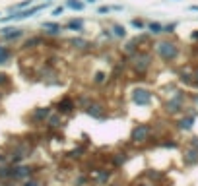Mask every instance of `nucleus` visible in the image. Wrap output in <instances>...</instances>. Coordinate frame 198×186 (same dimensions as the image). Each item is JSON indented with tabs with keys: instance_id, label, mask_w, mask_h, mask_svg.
Segmentation results:
<instances>
[{
	"instance_id": "f257e3e1",
	"label": "nucleus",
	"mask_w": 198,
	"mask_h": 186,
	"mask_svg": "<svg viewBox=\"0 0 198 186\" xmlns=\"http://www.w3.org/2000/svg\"><path fill=\"white\" fill-rule=\"evenodd\" d=\"M188 107V91L187 89H179L175 95L167 97L163 101V112L171 118H179L185 109Z\"/></svg>"
},
{
	"instance_id": "f03ea898",
	"label": "nucleus",
	"mask_w": 198,
	"mask_h": 186,
	"mask_svg": "<svg viewBox=\"0 0 198 186\" xmlns=\"http://www.w3.org/2000/svg\"><path fill=\"white\" fill-rule=\"evenodd\" d=\"M156 128H153V124L150 122H136L134 126H132L130 130V144L132 146H148L152 144V140H156Z\"/></svg>"
},
{
	"instance_id": "7ed1b4c3",
	"label": "nucleus",
	"mask_w": 198,
	"mask_h": 186,
	"mask_svg": "<svg viewBox=\"0 0 198 186\" xmlns=\"http://www.w3.org/2000/svg\"><path fill=\"white\" fill-rule=\"evenodd\" d=\"M152 64H153V54L150 51H142L140 49L138 53L128 56V66H130L132 72H134V76H138V78H144L148 74Z\"/></svg>"
},
{
	"instance_id": "20e7f679",
	"label": "nucleus",
	"mask_w": 198,
	"mask_h": 186,
	"mask_svg": "<svg viewBox=\"0 0 198 186\" xmlns=\"http://www.w3.org/2000/svg\"><path fill=\"white\" fill-rule=\"evenodd\" d=\"M156 54L159 56L161 62L165 64H171L175 62L181 56V47L177 41H171V39H159L156 43Z\"/></svg>"
},
{
	"instance_id": "39448f33",
	"label": "nucleus",
	"mask_w": 198,
	"mask_h": 186,
	"mask_svg": "<svg viewBox=\"0 0 198 186\" xmlns=\"http://www.w3.org/2000/svg\"><path fill=\"white\" fill-rule=\"evenodd\" d=\"M130 103L134 107H150L153 103V91L144 85H138L130 91Z\"/></svg>"
},
{
	"instance_id": "423d86ee",
	"label": "nucleus",
	"mask_w": 198,
	"mask_h": 186,
	"mask_svg": "<svg viewBox=\"0 0 198 186\" xmlns=\"http://www.w3.org/2000/svg\"><path fill=\"white\" fill-rule=\"evenodd\" d=\"M87 175H90V178H91V184H99V186H109L111 180H113V171L103 169V167L93 169Z\"/></svg>"
},
{
	"instance_id": "0eeeda50",
	"label": "nucleus",
	"mask_w": 198,
	"mask_h": 186,
	"mask_svg": "<svg viewBox=\"0 0 198 186\" xmlns=\"http://www.w3.org/2000/svg\"><path fill=\"white\" fill-rule=\"evenodd\" d=\"M76 99H72L70 95H64L62 99H58V103L55 107V111L56 112H60L62 116H70V114H74L76 112Z\"/></svg>"
},
{
	"instance_id": "6e6552de",
	"label": "nucleus",
	"mask_w": 198,
	"mask_h": 186,
	"mask_svg": "<svg viewBox=\"0 0 198 186\" xmlns=\"http://www.w3.org/2000/svg\"><path fill=\"white\" fill-rule=\"evenodd\" d=\"M86 114L90 118H93V120H105L107 116H109V111H107V105L105 103H101V101H95L90 105V109L86 111Z\"/></svg>"
},
{
	"instance_id": "1a4fd4ad",
	"label": "nucleus",
	"mask_w": 198,
	"mask_h": 186,
	"mask_svg": "<svg viewBox=\"0 0 198 186\" xmlns=\"http://www.w3.org/2000/svg\"><path fill=\"white\" fill-rule=\"evenodd\" d=\"M49 6V2H45V4H39V6H31V8H27V10H21V12H14L12 16H6L2 21H18V19H25V18H31L33 14H37V12H41L43 8H47Z\"/></svg>"
},
{
	"instance_id": "9d476101",
	"label": "nucleus",
	"mask_w": 198,
	"mask_h": 186,
	"mask_svg": "<svg viewBox=\"0 0 198 186\" xmlns=\"http://www.w3.org/2000/svg\"><path fill=\"white\" fill-rule=\"evenodd\" d=\"M194 124H196V116H192V114H181L179 118H175V128L179 132H185V134L192 132Z\"/></svg>"
},
{
	"instance_id": "9b49d317",
	"label": "nucleus",
	"mask_w": 198,
	"mask_h": 186,
	"mask_svg": "<svg viewBox=\"0 0 198 186\" xmlns=\"http://www.w3.org/2000/svg\"><path fill=\"white\" fill-rule=\"evenodd\" d=\"M181 161H183V165L188 167V169L190 167H198V149L185 146L181 149Z\"/></svg>"
},
{
	"instance_id": "f8f14e48",
	"label": "nucleus",
	"mask_w": 198,
	"mask_h": 186,
	"mask_svg": "<svg viewBox=\"0 0 198 186\" xmlns=\"http://www.w3.org/2000/svg\"><path fill=\"white\" fill-rule=\"evenodd\" d=\"M130 153L128 151H124V149H117V151H113L111 155H109V161H111V165L115 169H122L126 163L130 161Z\"/></svg>"
},
{
	"instance_id": "ddd939ff",
	"label": "nucleus",
	"mask_w": 198,
	"mask_h": 186,
	"mask_svg": "<svg viewBox=\"0 0 198 186\" xmlns=\"http://www.w3.org/2000/svg\"><path fill=\"white\" fill-rule=\"evenodd\" d=\"M177 80H179L181 85H185V87H196V89H198L196 80H194V72H190V70L181 68L179 74H177Z\"/></svg>"
},
{
	"instance_id": "4468645a",
	"label": "nucleus",
	"mask_w": 198,
	"mask_h": 186,
	"mask_svg": "<svg viewBox=\"0 0 198 186\" xmlns=\"http://www.w3.org/2000/svg\"><path fill=\"white\" fill-rule=\"evenodd\" d=\"M33 169L27 167V165H16L12 167V178H16V180H29V176H31Z\"/></svg>"
},
{
	"instance_id": "2eb2a0df",
	"label": "nucleus",
	"mask_w": 198,
	"mask_h": 186,
	"mask_svg": "<svg viewBox=\"0 0 198 186\" xmlns=\"http://www.w3.org/2000/svg\"><path fill=\"white\" fill-rule=\"evenodd\" d=\"M144 178L150 182H156V184H161L165 180V173L163 171H157V169H146L144 171Z\"/></svg>"
},
{
	"instance_id": "dca6fc26",
	"label": "nucleus",
	"mask_w": 198,
	"mask_h": 186,
	"mask_svg": "<svg viewBox=\"0 0 198 186\" xmlns=\"http://www.w3.org/2000/svg\"><path fill=\"white\" fill-rule=\"evenodd\" d=\"M62 124H64V116H62L60 112H56V111L51 112V116L47 118V122H45V126L51 128V130H58Z\"/></svg>"
},
{
	"instance_id": "f3484780",
	"label": "nucleus",
	"mask_w": 198,
	"mask_h": 186,
	"mask_svg": "<svg viewBox=\"0 0 198 186\" xmlns=\"http://www.w3.org/2000/svg\"><path fill=\"white\" fill-rule=\"evenodd\" d=\"M51 112H53L51 107H39V109H35L31 112V118L35 120V122H47V118L51 116Z\"/></svg>"
},
{
	"instance_id": "a211bd4d",
	"label": "nucleus",
	"mask_w": 198,
	"mask_h": 186,
	"mask_svg": "<svg viewBox=\"0 0 198 186\" xmlns=\"http://www.w3.org/2000/svg\"><path fill=\"white\" fill-rule=\"evenodd\" d=\"M0 35L6 39V41H14V39H20L24 37V29H20V27H4Z\"/></svg>"
},
{
	"instance_id": "6ab92c4d",
	"label": "nucleus",
	"mask_w": 198,
	"mask_h": 186,
	"mask_svg": "<svg viewBox=\"0 0 198 186\" xmlns=\"http://www.w3.org/2000/svg\"><path fill=\"white\" fill-rule=\"evenodd\" d=\"M93 101H95V99L90 95V93H82V95H78V97H76V107H78L80 111H84V112H86L87 109H90V105H91Z\"/></svg>"
},
{
	"instance_id": "aec40b11",
	"label": "nucleus",
	"mask_w": 198,
	"mask_h": 186,
	"mask_svg": "<svg viewBox=\"0 0 198 186\" xmlns=\"http://www.w3.org/2000/svg\"><path fill=\"white\" fill-rule=\"evenodd\" d=\"M70 45L76 49V51H87V49L91 47V43L90 41H86L82 37H74V39H70Z\"/></svg>"
},
{
	"instance_id": "412c9836",
	"label": "nucleus",
	"mask_w": 198,
	"mask_h": 186,
	"mask_svg": "<svg viewBox=\"0 0 198 186\" xmlns=\"http://www.w3.org/2000/svg\"><path fill=\"white\" fill-rule=\"evenodd\" d=\"M43 29H47V35H60V23H56V21H45L43 23Z\"/></svg>"
},
{
	"instance_id": "4be33fe9",
	"label": "nucleus",
	"mask_w": 198,
	"mask_h": 186,
	"mask_svg": "<svg viewBox=\"0 0 198 186\" xmlns=\"http://www.w3.org/2000/svg\"><path fill=\"white\" fill-rule=\"evenodd\" d=\"M111 31H113V37L115 39H126V27L122 23H113L111 25Z\"/></svg>"
},
{
	"instance_id": "5701e85b",
	"label": "nucleus",
	"mask_w": 198,
	"mask_h": 186,
	"mask_svg": "<svg viewBox=\"0 0 198 186\" xmlns=\"http://www.w3.org/2000/svg\"><path fill=\"white\" fill-rule=\"evenodd\" d=\"M157 146L159 147H165V149H179L181 147V144L175 138H165V140H159L157 142Z\"/></svg>"
},
{
	"instance_id": "b1692460",
	"label": "nucleus",
	"mask_w": 198,
	"mask_h": 186,
	"mask_svg": "<svg viewBox=\"0 0 198 186\" xmlns=\"http://www.w3.org/2000/svg\"><path fill=\"white\" fill-rule=\"evenodd\" d=\"M66 27H68L70 31H78V33H82L84 31V19H76V18H72L68 23H66Z\"/></svg>"
},
{
	"instance_id": "393cba45",
	"label": "nucleus",
	"mask_w": 198,
	"mask_h": 186,
	"mask_svg": "<svg viewBox=\"0 0 198 186\" xmlns=\"http://www.w3.org/2000/svg\"><path fill=\"white\" fill-rule=\"evenodd\" d=\"M107 72H103V70H97V72L93 74V78H91V83L93 85H103L105 82H107Z\"/></svg>"
},
{
	"instance_id": "a878e982",
	"label": "nucleus",
	"mask_w": 198,
	"mask_h": 186,
	"mask_svg": "<svg viewBox=\"0 0 198 186\" xmlns=\"http://www.w3.org/2000/svg\"><path fill=\"white\" fill-rule=\"evenodd\" d=\"M90 184H91V178L87 173H82L74 178V186H90Z\"/></svg>"
},
{
	"instance_id": "bb28decb",
	"label": "nucleus",
	"mask_w": 198,
	"mask_h": 186,
	"mask_svg": "<svg viewBox=\"0 0 198 186\" xmlns=\"http://www.w3.org/2000/svg\"><path fill=\"white\" fill-rule=\"evenodd\" d=\"M130 25L134 27V29H138V31H146V29H148V23H146L142 18H132L130 19Z\"/></svg>"
},
{
	"instance_id": "cd10ccee",
	"label": "nucleus",
	"mask_w": 198,
	"mask_h": 186,
	"mask_svg": "<svg viewBox=\"0 0 198 186\" xmlns=\"http://www.w3.org/2000/svg\"><path fill=\"white\" fill-rule=\"evenodd\" d=\"M148 33H150V35H159V33H163V25H161L159 21H150V23H148Z\"/></svg>"
},
{
	"instance_id": "c85d7f7f",
	"label": "nucleus",
	"mask_w": 198,
	"mask_h": 186,
	"mask_svg": "<svg viewBox=\"0 0 198 186\" xmlns=\"http://www.w3.org/2000/svg\"><path fill=\"white\" fill-rule=\"evenodd\" d=\"M66 6H68L70 10L82 12V10L86 8V2H82V0H66Z\"/></svg>"
},
{
	"instance_id": "c756f323",
	"label": "nucleus",
	"mask_w": 198,
	"mask_h": 186,
	"mask_svg": "<svg viewBox=\"0 0 198 186\" xmlns=\"http://www.w3.org/2000/svg\"><path fill=\"white\" fill-rule=\"evenodd\" d=\"M86 151H87L86 146H78V147L72 149V151H68V157H70V159H80V157H82Z\"/></svg>"
},
{
	"instance_id": "7c9ffc66",
	"label": "nucleus",
	"mask_w": 198,
	"mask_h": 186,
	"mask_svg": "<svg viewBox=\"0 0 198 186\" xmlns=\"http://www.w3.org/2000/svg\"><path fill=\"white\" fill-rule=\"evenodd\" d=\"M8 58H10V51H8L6 47L0 45V64H6V62H8Z\"/></svg>"
},
{
	"instance_id": "2f4dec72",
	"label": "nucleus",
	"mask_w": 198,
	"mask_h": 186,
	"mask_svg": "<svg viewBox=\"0 0 198 186\" xmlns=\"http://www.w3.org/2000/svg\"><path fill=\"white\" fill-rule=\"evenodd\" d=\"M130 186H161V184H156V182H150V180H146V178H142V180H134Z\"/></svg>"
},
{
	"instance_id": "473e14b6",
	"label": "nucleus",
	"mask_w": 198,
	"mask_h": 186,
	"mask_svg": "<svg viewBox=\"0 0 198 186\" xmlns=\"http://www.w3.org/2000/svg\"><path fill=\"white\" fill-rule=\"evenodd\" d=\"M188 105H192L198 109V93H192V91H188Z\"/></svg>"
},
{
	"instance_id": "72a5a7b5",
	"label": "nucleus",
	"mask_w": 198,
	"mask_h": 186,
	"mask_svg": "<svg viewBox=\"0 0 198 186\" xmlns=\"http://www.w3.org/2000/svg\"><path fill=\"white\" fill-rule=\"evenodd\" d=\"M12 176V167H0V178H10Z\"/></svg>"
},
{
	"instance_id": "f704fd0d",
	"label": "nucleus",
	"mask_w": 198,
	"mask_h": 186,
	"mask_svg": "<svg viewBox=\"0 0 198 186\" xmlns=\"http://www.w3.org/2000/svg\"><path fill=\"white\" fill-rule=\"evenodd\" d=\"M175 29H177V23H167V25H163V33H165V35L175 33Z\"/></svg>"
},
{
	"instance_id": "c9c22d12",
	"label": "nucleus",
	"mask_w": 198,
	"mask_h": 186,
	"mask_svg": "<svg viewBox=\"0 0 198 186\" xmlns=\"http://www.w3.org/2000/svg\"><path fill=\"white\" fill-rule=\"evenodd\" d=\"M187 146H188V147L198 149V136H190V138L187 140Z\"/></svg>"
},
{
	"instance_id": "e433bc0d",
	"label": "nucleus",
	"mask_w": 198,
	"mask_h": 186,
	"mask_svg": "<svg viewBox=\"0 0 198 186\" xmlns=\"http://www.w3.org/2000/svg\"><path fill=\"white\" fill-rule=\"evenodd\" d=\"M39 43H41V39L33 37V39H29V41L25 43V49H31V47H35V45H39Z\"/></svg>"
},
{
	"instance_id": "4c0bfd02",
	"label": "nucleus",
	"mask_w": 198,
	"mask_h": 186,
	"mask_svg": "<svg viewBox=\"0 0 198 186\" xmlns=\"http://www.w3.org/2000/svg\"><path fill=\"white\" fill-rule=\"evenodd\" d=\"M109 12H113V6H99L97 10V14H109Z\"/></svg>"
},
{
	"instance_id": "58836bf2",
	"label": "nucleus",
	"mask_w": 198,
	"mask_h": 186,
	"mask_svg": "<svg viewBox=\"0 0 198 186\" xmlns=\"http://www.w3.org/2000/svg\"><path fill=\"white\" fill-rule=\"evenodd\" d=\"M24 186H41V182H39V180H35V178H29V180L24 182Z\"/></svg>"
},
{
	"instance_id": "ea45409f",
	"label": "nucleus",
	"mask_w": 198,
	"mask_h": 186,
	"mask_svg": "<svg viewBox=\"0 0 198 186\" xmlns=\"http://www.w3.org/2000/svg\"><path fill=\"white\" fill-rule=\"evenodd\" d=\"M62 12H64V6H56V8L53 10V16H60Z\"/></svg>"
},
{
	"instance_id": "a19ab883",
	"label": "nucleus",
	"mask_w": 198,
	"mask_h": 186,
	"mask_svg": "<svg viewBox=\"0 0 198 186\" xmlns=\"http://www.w3.org/2000/svg\"><path fill=\"white\" fill-rule=\"evenodd\" d=\"M4 83H8V76H6V74H0V85H4Z\"/></svg>"
},
{
	"instance_id": "79ce46f5",
	"label": "nucleus",
	"mask_w": 198,
	"mask_h": 186,
	"mask_svg": "<svg viewBox=\"0 0 198 186\" xmlns=\"http://www.w3.org/2000/svg\"><path fill=\"white\" fill-rule=\"evenodd\" d=\"M192 72H194V80H196V85H198V66L192 70Z\"/></svg>"
},
{
	"instance_id": "37998d69",
	"label": "nucleus",
	"mask_w": 198,
	"mask_h": 186,
	"mask_svg": "<svg viewBox=\"0 0 198 186\" xmlns=\"http://www.w3.org/2000/svg\"><path fill=\"white\" fill-rule=\"evenodd\" d=\"M190 37H192V39H194V41H198V29H196V31H194V33H192V35H190Z\"/></svg>"
},
{
	"instance_id": "c03bdc74",
	"label": "nucleus",
	"mask_w": 198,
	"mask_h": 186,
	"mask_svg": "<svg viewBox=\"0 0 198 186\" xmlns=\"http://www.w3.org/2000/svg\"><path fill=\"white\" fill-rule=\"evenodd\" d=\"M190 10H192V12H198V4H194V6H190Z\"/></svg>"
},
{
	"instance_id": "a18cd8bd",
	"label": "nucleus",
	"mask_w": 198,
	"mask_h": 186,
	"mask_svg": "<svg viewBox=\"0 0 198 186\" xmlns=\"http://www.w3.org/2000/svg\"><path fill=\"white\" fill-rule=\"evenodd\" d=\"M86 2H87V4H93V2H95V0H86Z\"/></svg>"
},
{
	"instance_id": "49530a36",
	"label": "nucleus",
	"mask_w": 198,
	"mask_h": 186,
	"mask_svg": "<svg viewBox=\"0 0 198 186\" xmlns=\"http://www.w3.org/2000/svg\"><path fill=\"white\" fill-rule=\"evenodd\" d=\"M90 186H99V184H90Z\"/></svg>"
},
{
	"instance_id": "de8ad7c7",
	"label": "nucleus",
	"mask_w": 198,
	"mask_h": 186,
	"mask_svg": "<svg viewBox=\"0 0 198 186\" xmlns=\"http://www.w3.org/2000/svg\"><path fill=\"white\" fill-rule=\"evenodd\" d=\"M47 2H49V0H47Z\"/></svg>"
}]
</instances>
